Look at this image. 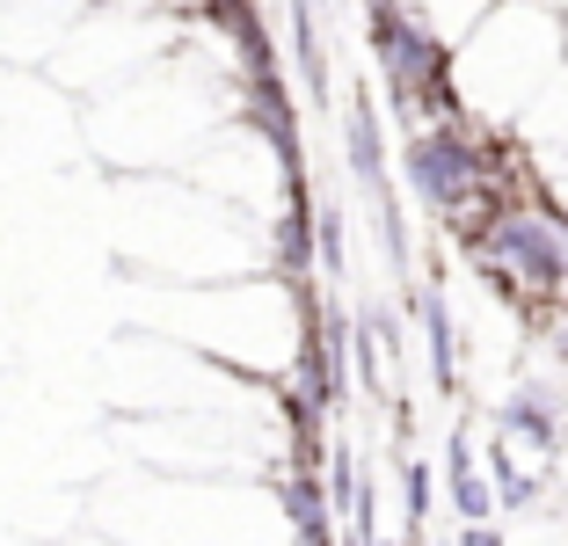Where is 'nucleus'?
I'll return each instance as SVG.
<instances>
[{"mask_svg": "<svg viewBox=\"0 0 568 546\" xmlns=\"http://www.w3.org/2000/svg\"><path fill=\"white\" fill-rule=\"evenodd\" d=\"M568 59L561 37V8H539V0H488L481 22H474L445 59V81L459 117L488 124V132H510L518 110L547 88V73Z\"/></svg>", "mask_w": 568, "mask_h": 546, "instance_id": "obj_1", "label": "nucleus"}, {"mask_svg": "<svg viewBox=\"0 0 568 546\" xmlns=\"http://www.w3.org/2000/svg\"><path fill=\"white\" fill-rule=\"evenodd\" d=\"M467 255L503 306H518V314H568V212L532 175H518L467 226Z\"/></svg>", "mask_w": 568, "mask_h": 546, "instance_id": "obj_2", "label": "nucleus"}, {"mask_svg": "<svg viewBox=\"0 0 568 546\" xmlns=\"http://www.w3.org/2000/svg\"><path fill=\"white\" fill-rule=\"evenodd\" d=\"M365 44H372V67H379L386 102H394V117H402V124H430V117H452V110H459V102H452V81H445L452 44L423 30L402 0H372Z\"/></svg>", "mask_w": 568, "mask_h": 546, "instance_id": "obj_3", "label": "nucleus"}, {"mask_svg": "<svg viewBox=\"0 0 568 546\" xmlns=\"http://www.w3.org/2000/svg\"><path fill=\"white\" fill-rule=\"evenodd\" d=\"M445 488H452V510L467 517L474 532L496 517V503H503V496H496V466L481 459V437H474V431H459V437L445 445Z\"/></svg>", "mask_w": 568, "mask_h": 546, "instance_id": "obj_4", "label": "nucleus"}, {"mask_svg": "<svg viewBox=\"0 0 568 546\" xmlns=\"http://www.w3.org/2000/svg\"><path fill=\"white\" fill-rule=\"evenodd\" d=\"M416 328H423V364H430V386H437V394H459V372H467V364H459V314H452V299L437 292V284L416 299Z\"/></svg>", "mask_w": 568, "mask_h": 546, "instance_id": "obj_5", "label": "nucleus"}, {"mask_svg": "<svg viewBox=\"0 0 568 546\" xmlns=\"http://www.w3.org/2000/svg\"><path fill=\"white\" fill-rule=\"evenodd\" d=\"M343 153H351V175L365 198H379L386 190V146H379V117H372V102H357L351 110V132H343Z\"/></svg>", "mask_w": 568, "mask_h": 546, "instance_id": "obj_6", "label": "nucleus"}, {"mask_svg": "<svg viewBox=\"0 0 568 546\" xmlns=\"http://www.w3.org/2000/svg\"><path fill=\"white\" fill-rule=\"evenodd\" d=\"M525 168H532V182H539V190H547V198H554V204L568 212V139H561L554 153H532Z\"/></svg>", "mask_w": 568, "mask_h": 546, "instance_id": "obj_7", "label": "nucleus"}, {"mask_svg": "<svg viewBox=\"0 0 568 546\" xmlns=\"http://www.w3.org/2000/svg\"><path fill=\"white\" fill-rule=\"evenodd\" d=\"M539 8H568V0H539Z\"/></svg>", "mask_w": 568, "mask_h": 546, "instance_id": "obj_8", "label": "nucleus"}, {"mask_svg": "<svg viewBox=\"0 0 568 546\" xmlns=\"http://www.w3.org/2000/svg\"><path fill=\"white\" fill-rule=\"evenodd\" d=\"M561 37H568V8H561Z\"/></svg>", "mask_w": 568, "mask_h": 546, "instance_id": "obj_9", "label": "nucleus"}]
</instances>
